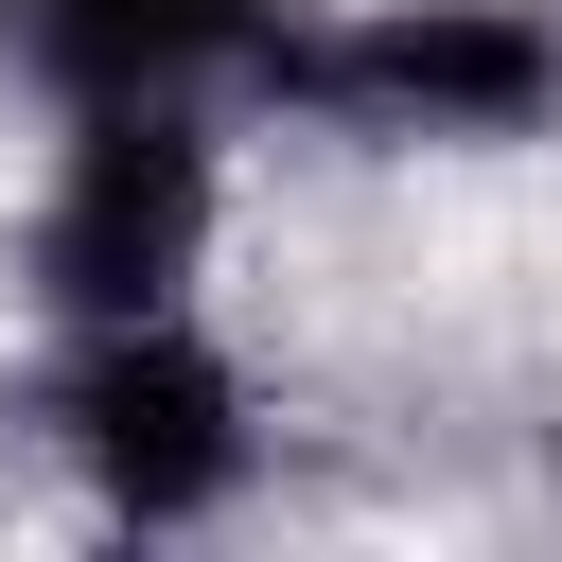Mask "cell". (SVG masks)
Instances as JSON below:
<instances>
[{"mask_svg":"<svg viewBox=\"0 0 562 562\" xmlns=\"http://www.w3.org/2000/svg\"><path fill=\"white\" fill-rule=\"evenodd\" d=\"M211 228H228V140L193 88H123V105H53V176L18 211V299L53 334H105V316H176L211 281Z\"/></svg>","mask_w":562,"mask_h":562,"instance_id":"obj_2","label":"cell"},{"mask_svg":"<svg viewBox=\"0 0 562 562\" xmlns=\"http://www.w3.org/2000/svg\"><path fill=\"white\" fill-rule=\"evenodd\" d=\"M246 88L351 158H509L562 123V0H281Z\"/></svg>","mask_w":562,"mask_h":562,"instance_id":"obj_1","label":"cell"},{"mask_svg":"<svg viewBox=\"0 0 562 562\" xmlns=\"http://www.w3.org/2000/svg\"><path fill=\"white\" fill-rule=\"evenodd\" d=\"M35 439H53L70 492H88L105 527H140V544H158V527H228L246 474H263L246 369L193 334V299H176V316H105V334H53Z\"/></svg>","mask_w":562,"mask_h":562,"instance_id":"obj_3","label":"cell"},{"mask_svg":"<svg viewBox=\"0 0 562 562\" xmlns=\"http://www.w3.org/2000/svg\"><path fill=\"white\" fill-rule=\"evenodd\" d=\"M281 0H0V70L35 105H123V88H246Z\"/></svg>","mask_w":562,"mask_h":562,"instance_id":"obj_4","label":"cell"}]
</instances>
